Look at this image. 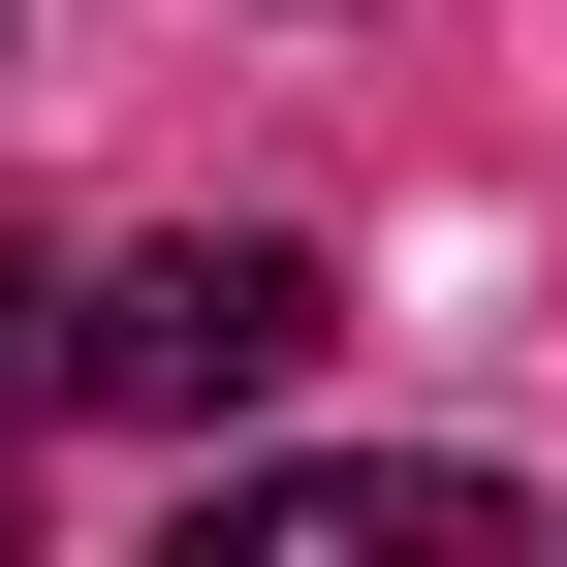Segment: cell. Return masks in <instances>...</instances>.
I'll list each match as a JSON object with an SVG mask.
<instances>
[{
  "mask_svg": "<svg viewBox=\"0 0 567 567\" xmlns=\"http://www.w3.org/2000/svg\"><path fill=\"white\" fill-rule=\"evenodd\" d=\"M347 347V284L284 252V221H189V252H126L95 316H63V410H126V442H221V410H284Z\"/></svg>",
  "mask_w": 567,
  "mask_h": 567,
  "instance_id": "6da1fadb",
  "label": "cell"
},
{
  "mask_svg": "<svg viewBox=\"0 0 567 567\" xmlns=\"http://www.w3.org/2000/svg\"><path fill=\"white\" fill-rule=\"evenodd\" d=\"M189 536H284V567H505V473H221V505H189Z\"/></svg>",
  "mask_w": 567,
  "mask_h": 567,
  "instance_id": "7a4b0ae2",
  "label": "cell"
},
{
  "mask_svg": "<svg viewBox=\"0 0 567 567\" xmlns=\"http://www.w3.org/2000/svg\"><path fill=\"white\" fill-rule=\"evenodd\" d=\"M32 379H63V284H32V252H0V410H32Z\"/></svg>",
  "mask_w": 567,
  "mask_h": 567,
  "instance_id": "3957f363",
  "label": "cell"
}]
</instances>
